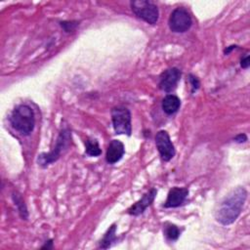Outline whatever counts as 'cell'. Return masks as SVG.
Here are the masks:
<instances>
[{
  "mask_svg": "<svg viewBox=\"0 0 250 250\" xmlns=\"http://www.w3.org/2000/svg\"><path fill=\"white\" fill-rule=\"evenodd\" d=\"M246 198L247 191L243 187H237L232 189L219 204L215 214L216 220L223 226L234 223L242 211Z\"/></svg>",
  "mask_w": 250,
  "mask_h": 250,
  "instance_id": "obj_1",
  "label": "cell"
},
{
  "mask_svg": "<svg viewBox=\"0 0 250 250\" xmlns=\"http://www.w3.org/2000/svg\"><path fill=\"white\" fill-rule=\"evenodd\" d=\"M9 121L11 126L20 134L27 136L29 135L35 126V115L32 108L28 104L17 105L10 117Z\"/></svg>",
  "mask_w": 250,
  "mask_h": 250,
  "instance_id": "obj_2",
  "label": "cell"
},
{
  "mask_svg": "<svg viewBox=\"0 0 250 250\" xmlns=\"http://www.w3.org/2000/svg\"><path fill=\"white\" fill-rule=\"evenodd\" d=\"M71 143V132L65 127L61 130L56 142V146L50 152H42L37 157V163L42 168H46L49 164L56 162L64 149H67Z\"/></svg>",
  "mask_w": 250,
  "mask_h": 250,
  "instance_id": "obj_3",
  "label": "cell"
},
{
  "mask_svg": "<svg viewBox=\"0 0 250 250\" xmlns=\"http://www.w3.org/2000/svg\"><path fill=\"white\" fill-rule=\"evenodd\" d=\"M132 12L139 19L149 24H155L158 21L159 11L157 6L147 0H134L130 2Z\"/></svg>",
  "mask_w": 250,
  "mask_h": 250,
  "instance_id": "obj_4",
  "label": "cell"
},
{
  "mask_svg": "<svg viewBox=\"0 0 250 250\" xmlns=\"http://www.w3.org/2000/svg\"><path fill=\"white\" fill-rule=\"evenodd\" d=\"M111 120L115 134L131 136V112L125 106H115L111 109Z\"/></svg>",
  "mask_w": 250,
  "mask_h": 250,
  "instance_id": "obj_5",
  "label": "cell"
},
{
  "mask_svg": "<svg viewBox=\"0 0 250 250\" xmlns=\"http://www.w3.org/2000/svg\"><path fill=\"white\" fill-rule=\"evenodd\" d=\"M168 24L171 31L176 33H184L190 28L192 20L189 13L186 9L179 7L171 13Z\"/></svg>",
  "mask_w": 250,
  "mask_h": 250,
  "instance_id": "obj_6",
  "label": "cell"
},
{
  "mask_svg": "<svg viewBox=\"0 0 250 250\" xmlns=\"http://www.w3.org/2000/svg\"><path fill=\"white\" fill-rule=\"evenodd\" d=\"M155 146L164 161L171 160L175 154L176 149L170 139L169 134L165 130H160L155 135Z\"/></svg>",
  "mask_w": 250,
  "mask_h": 250,
  "instance_id": "obj_7",
  "label": "cell"
},
{
  "mask_svg": "<svg viewBox=\"0 0 250 250\" xmlns=\"http://www.w3.org/2000/svg\"><path fill=\"white\" fill-rule=\"evenodd\" d=\"M181 75L182 72L177 67H171L164 70L160 75L159 88L166 93L172 92L180 81Z\"/></svg>",
  "mask_w": 250,
  "mask_h": 250,
  "instance_id": "obj_8",
  "label": "cell"
},
{
  "mask_svg": "<svg viewBox=\"0 0 250 250\" xmlns=\"http://www.w3.org/2000/svg\"><path fill=\"white\" fill-rule=\"evenodd\" d=\"M157 194V190L155 188H150L147 192H146L143 197L134 203L128 210L127 213L132 216H139L145 212V210L151 205L155 196Z\"/></svg>",
  "mask_w": 250,
  "mask_h": 250,
  "instance_id": "obj_9",
  "label": "cell"
},
{
  "mask_svg": "<svg viewBox=\"0 0 250 250\" xmlns=\"http://www.w3.org/2000/svg\"><path fill=\"white\" fill-rule=\"evenodd\" d=\"M188 195V189L186 188L174 187L172 188L167 195V199L163 204L165 208H176L181 206Z\"/></svg>",
  "mask_w": 250,
  "mask_h": 250,
  "instance_id": "obj_10",
  "label": "cell"
},
{
  "mask_svg": "<svg viewBox=\"0 0 250 250\" xmlns=\"http://www.w3.org/2000/svg\"><path fill=\"white\" fill-rule=\"evenodd\" d=\"M125 153V147L122 142L119 140H112L106 149L105 160L109 164H114L118 162Z\"/></svg>",
  "mask_w": 250,
  "mask_h": 250,
  "instance_id": "obj_11",
  "label": "cell"
},
{
  "mask_svg": "<svg viewBox=\"0 0 250 250\" xmlns=\"http://www.w3.org/2000/svg\"><path fill=\"white\" fill-rule=\"evenodd\" d=\"M180 106H181V100L175 95L169 94L162 100V109L168 115H171L177 112Z\"/></svg>",
  "mask_w": 250,
  "mask_h": 250,
  "instance_id": "obj_12",
  "label": "cell"
},
{
  "mask_svg": "<svg viewBox=\"0 0 250 250\" xmlns=\"http://www.w3.org/2000/svg\"><path fill=\"white\" fill-rule=\"evenodd\" d=\"M117 240L116 237V225L113 224L111 225L108 229L106 230V232L104 233V237L102 238V240L100 241V245L99 247L102 249H107L109 247H111V245Z\"/></svg>",
  "mask_w": 250,
  "mask_h": 250,
  "instance_id": "obj_13",
  "label": "cell"
},
{
  "mask_svg": "<svg viewBox=\"0 0 250 250\" xmlns=\"http://www.w3.org/2000/svg\"><path fill=\"white\" fill-rule=\"evenodd\" d=\"M181 232L182 230L175 224L166 222L163 225V233L168 241H176L180 237Z\"/></svg>",
  "mask_w": 250,
  "mask_h": 250,
  "instance_id": "obj_14",
  "label": "cell"
},
{
  "mask_svg": "<svg viewBox=\"0 0 250 250\" xmlns=\"http://www.w3.org/2000/svg\"><path fill=\"white\" fill-rule=\"evenodd\" d=\"M12 197H13V200L15 202V205L18 208V211H19V214H20L21 218L22 220H27V218H28L27 208H26V205H25L22 197L21 196V194H19L18 192H13Z\"/></svg>",
  "mask_w": 250,
  "mask_h": 250,
  "instance_id": "obj_15",
  "label": "cell"
},
{
  "mask_svg": "<svg viewBox=\"0 0 250 250\" xmlns=\"http://www.w3.org/2000/svg\"><path fill=\"white\" fill-rule=\"evenodd\" d=\"M86 154L90 156H99L102 153V150L99 146V143L96 139H88L85 143Z\"/></svg>",
  "mask_w": 250,
  "mask_h": 250,
  "instance_id": "obj_16",
  "label": "cell"
},
{
  "mask_svg": "<svg viewBox=\"0 0 250 250\" xmlns=\"http://www.w3.org/2000/svg\"><path fill=\"white\" fill-rule=\"evenodd\" d=\"M79 25L78 21H61V26L64 29L65 32H70V31H74L76 29V27Z\"/></svg>",
  "mask_w": 250,
  "mask_h": 250,
  "instance_id": "obj_17",
  "label": "cell"
},
{
  "mask_svg": "<svg viewBox=\"0 0 250 250\" xmlns=\"http://www.w3.org/2000/svg\"><path fill=\"white\" fill-rule=\"evenodd\" d=\"M188 81H189L190 86H191V93L195 92L200 86V82H199L198 78L196 76L192 75V74H189L188 75Z\"/></svg>",
  "mask_w": 250,
  "mask_h": 250,
  "instance_id": "obj_18",
  "label": "cell"
},
{
  "mask_svg": "<svg viewBox=\"0 0 250 250\" xmlns=\"http://www.w3.org/2000/svg\"><path fill=\"white\" fill-rule=\"evenodd\" d=\"M240 65L244 69L248 68L249 65H250V57L249 56H245L244 58H242L241 61H240Z\"/></svg>",
  "mask_w": 250,
  "mask_h": 250,
  "instance_id": "obj_19",
  "label": "cell"
},
{
  "mask_svg": "<svg viewBox=\"0 0 250 250\" xmlns=\"http://www.w3.org/2000/svg\"><path fill=\"white\" fill-rule=\"evenodd\" d=\"M234 141L238 144H241V143H244L247 141V136L245 134H238L237 136L234 137Z\"/></svg>",
  "mask_w": 250,
  "mask_h": 250,
  "instance_id": "obj_20",
  "label": "cell"
},
{
  "mask_svg": "<svg viewBox=\"0 0 250 250\" xmlns=\"http://www.w3.org/2000/svg\"><path fill=\"white\" fill-rule=\"evenodd\" d=\"M42 249H52L53 248V239L46 241V243L41 247Z\"/></svg>",
  "mask_w": 250,
  "mask_h": 250,
  "instance_id": "obj_21",
  "label": "cell"
},
{
  "mask_svg": "<svg viewBox=\"0 0 250 250\" xmlns=\"http://www.w3.org/2000/svg\"><path fill=\"white\" fill-rule=\"evenodd\" d=\"M237 46L236 45H230V46H229V47H227L225 50H224V54L225 55H229L233 49H235Z\"/></svg>",
  "mask_w": 250,
  "mask_h": 250,
  "instance_id": "obj_22",
  "label": "cell"
}]
</instances>
